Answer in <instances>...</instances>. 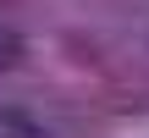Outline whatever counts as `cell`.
Here are the masks:
<instances>
[{"label": "cell", "mask_w": 149, "mask_h": 138, "mask_svg": "<svg viewBox=\"0 0 149 138\" xmlns=\"http://www.w3.org/2000/svg\"><path fill=\"white\" fill-rule=\"evenodd\" d=\"M0 138H44V122L22 105H0Z\"/></svg>", "instance_id": "6da1fadb"}, {"label": "cell", "mask_w": 149, "mask_h": 138, "mask_svg": "<svg viewBox=\"0 0 149 138\" xmlns=\"http://www.w3.org/2000/svg\"><path fill=\"white\" fill-rule=\"evenodd\" d=\"M17 61H22V39H17V28L0 22V72H11Z\"/></svg>", "instance_id": "7a4b0ae2"}]
</instances>
